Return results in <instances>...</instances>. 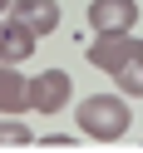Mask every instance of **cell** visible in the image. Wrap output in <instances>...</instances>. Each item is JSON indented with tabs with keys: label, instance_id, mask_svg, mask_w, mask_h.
I'll use <instances>...</instances> for the list:
<instances>
[{
	"label": "cell",
	"instance_id": "obj_5",
	"mask_svg": "<svg viewBox=\"0 0 143 153\" xmlns=\"http://www.w3.org/2000/svg\"><path fill=\"white\" fill-rule=\"evenodd\" d=\"M138 50H143V40H133V35H99V40L89 45V64L104 69V74H113L128 54H138Z\"/></svg>",
	"mask_w": 143,
	"mask_h": 153
},
{
	"label": "cell",
	"instance_id": "obj_4",
	"mask_svg": "<svg viewBox=\"0 0 143 153\" xmlns=\"http://www.w3.org/2000/svg\"><path fill=\"white\" fill-rule=\"evenodd\" d=\"M35 40H40V35H35L30 25H20L10 10L0 15V59H5V64H20V59H30V54L40 50Z\"/></svg>",
	"mask_w": 143,
	"mask_h": 153
},
{
	"label": "cell",
	"instance_id": "obj_1",
	"mask_svg": "<svg viewBox=\"0 0 143 153\" xmlns=\"http://www.w3.org/2000/svg\"><path fill=\"white\" fill-rule=\"evenodd\" d=\"M74 123H79L84 138H94V143H119L123 133H128V123H133L128 94H89V99H79Z\"/></svg>",
	"mask_w": 143,
	"mask_h": 153
},
{
	"label": "cell",
	"instance_id": "obj_10",
	"mask_svg": "<svg viewBox=\"0 0 143 153\" xmlns=\"http://www.w3.org/2000/svg\"><path fill=\"white\" fill-rule=\"evenodd\" d=\"M5 10H10V0H0V15H5Z\"/></svg>",
	"mask_w": 143,
	"mask_h": 153
},
{
	"label": "cell",
	"instance_id": "obj_6",
	"mask_svg": "<svg viewBox=\"0 0 143 153\" xmlns=\"http://www.w3.org/2000/svg\"><path fill=\"white\" fill-rule=\"evenodd\" d=\"M25 109H30V79L0 59V114H25Z\"/></svg>",
	"mask_w": 143,
	"mask_h": 153
},
{
	"label": "cell",
	"instance_id": "obj_8",
	"mask_svg": "<svg viewBox=\"0 0 143 153\" xmlns=\"http://www.w3.org/2000/svg\"><path fill=\"white\" fill-rule=\"evenodd\" d=\"M113 84H119V94H128V99H143V50L128 54V59L113 69Z\"/></svg>",
	"mask_w": 143,
	"mask_h": 153
},
{
	"label": "cell",
	"instance_id": "obj_9",
	"mask_svg": "<svg viewBox=\"0 0 143 153\" xmlns=\"http://www.w3.org/2000/svg\"><path fill=\"white\" fill-rule=\"evenodd\" d=\"M25 143H35V133L25 128L15 114H5V123H0V148H25Z\"/></svg>",
	"mask_w": 143,
	"mask_h": 153
},
{
	"label": "cell",
	"instance_id": "obj_7",
	"mask_svg": "<svg viewBox=\"0 0 143 153\" xmlns=\"http://www.w3.org/2000/svg\"><path fill=\"white\" fill-rule=\"evenodd\" d=\"M10 15L20 25H30L35 35H50L54 25H59V5H54V0H10Z\"/></svg>",
	"mask_w": 143,
	"mask_h": 153
},
{
	"label": "cell",
	"instance_id": "obj_2",
	"mask_svg": "<svg viewBox=\"0 0 143 153\" xmlns=\"http://www.w3.org/2000/svg\"><path fill=\"white\" fill-rule=\"evenodd\" d=\"M69 94H74L69 74H64V69H44V74L30 79V109L35 114H59L64 104H69Z\"/></svg>",
	"mask_w": 143,
	"mask_h": 153
},
{
	"label": "cell",
	"instance_id": "obj_3",
	"mask_svg": "<svg viewBox=\"0 0 143 153\" xmlns=\"http://www.w3.org/2000/svg\"><path fill=\"white\" fill-rule=\"evenodd\" d=\"M89 25H94V35H128L138 25V0H94Z\"/></svg>",
	"mask_w": 143,
	"mask_h": 153
}]
</instances>
